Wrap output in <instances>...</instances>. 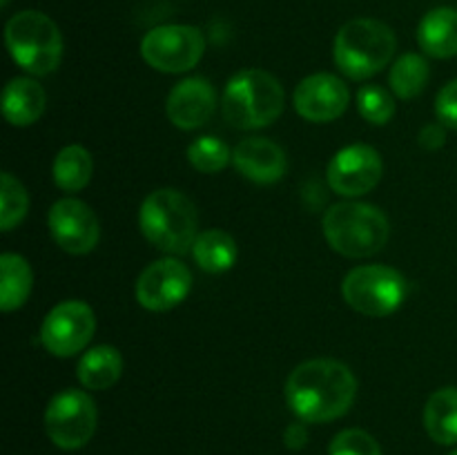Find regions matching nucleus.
Segmentation results:
<instances>
[{
    "label": "nucleus",
    "instance_id": "f257e3e1",
    "mask_svg": "<svg viewBox=\"0 0 457 455\" xmlns=\"http://www.w3.org/2000/svg\"><path fill=\"white\" fill-rule=\"evenodd\" d=\"M357 395V379L337 360L299 364L286 382V400L302 422H333L348 413Z\"/></svg>",
    "mask_w": 457,
    "mask_h": 455
},
{
    "label": "nucleus",
    "instance_id": "f03ea898",
    "mask_svg": "<svg viewBox=\"0 0 457 455\" xmlns=\"http://www.w3.org/2000/svg\"><path fill=\"white\" fill-rule=\"evenodd\" d=\"M138 228L154 248L168 254H187L199 236V214L183 192L163 187L150 192L141 203Z\"/></svg>",
    "mask_w": 457,
    "mask_h": 455
},
{
    "label": "nucleus",
    "instance_id": "7ed1b4c3",
    "mask_svg": "<svg viewBox=\"0 0 457 455\" xmlns=\"http://www.w3.org/2000/svg\"><path fill=\"white\" fill-rule=\"evenodd\" d=\"M397 40L388 25L375 18L348 21L335 36V65L353 80H366L393 61Z\"/></svg>",
    "mask_w": 457,
    "mask_h": 455
},
{
    "label": "nucleus",
    "instance_id": "20e7f679",
    "mask_svg": "<svg viewBox=\"0 0 457 455\" xmlns=\"http://www.w3.org/2000/svg\"><path fill=\"white\" fill-rule=\"evenodd\" d=\"M221 110L232 128H266L284 112V87L268 71L244 70L228 80Z\"/></svg>",
    "mask_w": 457,
    "mask_h": 455
},
{
    "label": "nucleus",
    "instance_id": "39448f33",
    "mask_svg": "<svg viewBox=\"0 0 457 455\" xmlns=\"http://www.w3.org/2000/svg\"><path fill=\"white\" fill-rule=\"evenodd\" d=\"M324 235L335 252L351 259L373 257L386 245L391 226L386 214L370 203L344 201L324 214Z\"/></svg>",
    "mask_w": 457,
    "mask_h": 455
},
{
    "label": "nucleus",
    "instance_id": "423d86ee",
    "mask_svg": "<svg viewBox=\"0 0 457 455\" xmlns=\"http://www.w3.org/2000/svg\"><path fill=\"white\" fill-rule=\"evenodd\" d=\"M4 40L13 62L34 76H47L61 65L62 36L45 13L27 9L9 18Z\"/></svg>",
    "mask_w": 457,
    "mask_h": 455
},
{
    "label": "nucleus",
    "instance_id": "0eeeda50",
    "mask_svg": "<svg viewBox=\"0 0 457 455\" xmlns=\"http://www.w3.org/2000/svg\"><path fill=\"white\" fill-rule=\"evenodd\" d=\"M344 299L353 310L366 317L393 315L409 294V281L388 266H357L342 284Z\"/></svg>",
    "mask_w": 457,
    "mask_h": 455
},
{
    "label": "nucleus",
    "instance_id": "6e6552de",
    "mask_svg": "<svg viewBox=\"0 0 457 455\" xmlns=\"http://www.w3.org/2000/svg\"><path fill=\"white\" fill-rule=\"evenodd\" d=\"M98 413L92 397L79 388H67L52 397L45 410V428L58 449H83L96 431Z\"/></svg>",
    "mask_w": 457,
    "mask_h": 455
},
{
    "label": "nucleus",
    "instance_id": "1a4fd4ad",
    "mask_svg": "<svg viewBox=\"0 0 457 455\" xmlns=\"http://www.w3.org/2000/svg\"><path fill=\"white\" fill-rule=\"evenodd\" d=\"M205 52V38L201 29L192 25L154 27L141 40L143 61L156 71L183 74L196 67Z\"/></svg>",
    "mask_w": 457,
    "mask_h": 455
},
{
    "label": "nucleus",
    "instance_id": "9d476101",
    "mask_svg": "<svg viewBox=\"0 0 457 455\" xmlns=\"http://www.w3.org/2000/svg\"><path fill=\"white\" fill-rule=\"evenodd\" d=\"M94 330H96V317L92 308L79 299H70L47 312L40 326V342L52 355L71 357L87 346L89 339L94 337Z\"/></svg>",
    "mask_w": 457,
    "mask_h": 455
},
{
    "label": "nucleus",
    "instance_id": "9b49d317",
    "mask_svg": "<svg viewBox=\"0 0 457 455\" xmlns=\"http://www.w3.org/2000/svg\"><path fill=\"white\" fill-rule=\"evenodd\" d=\"M192 290V272L177 259L152 261L137 279V302L152 312L179 306Z\"/></svg>",
    "mask_w": 457,
    "mask_h": 455
},
{
    "label": "nucleus",
    "instance_id": "f8f14e48",
    "mask_svg": "<svg viewBox=\"0 0 457 455\" xmlns=\"http://www.w3.org/2000/svg\"><path fill=\"white\" fill-rule=\"evenodd\" d=\"M384 172L382 156L370 145H348L333 156L328 165L330 190L342 196H361L373 190Z\"/></svg>",
    "mask_w": 457,
    "mask_h": 455
},
{
    "label": "nucleus",
    "instance_id": "ddd939ff",
    "mask_svg": "<svg viewBox=\"0 0 457 455\" xmlns=\"http://www.w3.org/2000/svg\"><path fill=\"white\" fill-rule=\"evenodd\" d=\"M54 241L70 254H87L96 248L101 228L94 210L79 199H61L47 214Z\"/></svg>",
    "mask_w": 457,
    "mask_h": 455
},
{
    "label": "nucleus",
    "instance_id": "4468645a",
    "mask_svg": "<svg viewBox=\"0 0 457 455\" xmlns=\"http://www.w3.org/2000/svg\"><path fill=\"white\" fill-rule=\"evenodd\" d=\"M351 92L333 74H312L295 89V110L311 123H330L346 112Z\"/></svg>",
    "mask_w": 457,
    "mask_h": 455
},
{
    "label": "nucleus",
    "instance_id": "2eb2a0df",
    "mask_svg": "<svg viewBox=\"0 0 457 455\" xmlns=\"http://www.w3.org/2000/svg\"><path fill=\"white\" fill-rule=\"evenodd\" d=\"M165 110H168V119L179 129H196L212 119L217 110V92L208 79L192 76L174 85Z\"/></svg>",
    "mask_w": 457,
    "mask_h": 455
},
{
    "label": "nucleus",
    "instance_id": "dca6fc26",
    "mask_svg": "<svg viewBox=\"0 0 457 455\" xmlns=\"http://www.w3.org/2000/svg\"><path fill=\"white\" fill-rule=\"evenodd\" d=\"M232 163L248 181L268 186L286 174V152L275 141L263 136L244 138L232 150Z\"/></svg>",
    "mask_w": 457,
    "mask_h": 455
},
{
    "label": "nucleus",
    "instance_id": "f3484780",
    "mask_svg": "<svg viewBox=\"0 0 457 455\" xmlns=\"http://www.w3.org/2000/svg\"><path fill=\"white\" fill-rule=\"evenodd\" d=\"M45 89L34 79H12L3 92V114L16 128H27L43 116Z\"/></svg>",
    "mask_w": 457,
    "mask_h": 455
},
{
    "label": "nucleus",
    "instance_id": "a211bd4d",
    "mask_svg": "<svg viewBox=\"0 0 457 455\" xmlns=\"http://www.w3.org/2000/svg\"><path fill=\"white\" fill-rule=\"evenodd\" d=\"M418 43L433 58L457 56V9L437 7L422 18Z\"/></svg>",
    "mask_w": 457,
    "mask_h": 455
},
{
    "label": "nucleus",
    "instance_id": "6ab92c4d",
    "mask_svg": "<svg viewBox=\"0 0 457 455\" xmlns=\"http://www.w3.org/2000/svg\"><path fill=\"white\" fill-rule=\"evenodd\" d=\"M123 373V357L114 346H94L80 357L79 382L89 391H107L114 386Z\"/></svg>",
    "mask_w": 457,
    "mask_h": 455
},
{
    "label": "nucleus",
    "instance_id": "aec40b11",
    "mask_svg": "<svg viewBox=\"0 0 457 455\" xmlns=\"http://www.w3.org/2000/svg\"><path fill=\"white\" fill-rule=\"evenodd\" d=\"M424 428L437 444H457V388L433 393L424 406Z\"/></svg>",
    "mask_w": 457,
    "mask_h": 455
},
{
    "label": "nucleus",
    "instance_id": "412c9836",
    "mask_svg": "<svg viewBox=\"0 0 457 455\" xmlns=\"http://www.w3.org/2000/svg\"><path fill=\"white\" fill-rule=\"evenodd\" d=\"M34 285V275L21 254L4 252L0 257V308L12 312L27 302Z\"/></svg>",
    "mask_w": 457,
    "mask_h": 455
},
{
    "label": "nucleus",
    "instance_id": "4be33fe9",
    "mask_svg": "<svg viewBox=\"0 0 457 455\" xmlns=\"http://www.w3.org/2000/svg\"><path fill=\"white\" fill-rule=\"evenodd\" d=\"M196 266L205 272H226L237 261V244L232 235L223 230H205L196 236L195 248H192Z\"/></svg>",
    "mask_w": 457,
    "mask_h": 455
},
{
    "label": "nucleus",
    "instance_id": "5701e85b",
    "mask_svg": "<svg viewBox=\"0 0 457 455\" xmlns=\"http://www.w3.org/2000/svg\"><path fill=\"white\" fill-rule=\"evenodd\" d=\"M92 154L80 145H67L56 154L52 165V177L61 190L79 192L92 178Z\"/></svg>",
    "mask_w": 457,
    "mask_h": 455
},
{
    "label": "nucleus",
    "instance_id": "b1692460",
    "mask_svg": "<svg viewBox=\"0 0 457 455\" xmlns=\"http://www.w3.org/2000/svg\"><path fill=\"white\" fill-rule=\"evenodd\" d=\"M428 74L431 71H428L427 58L420 54H404L393 62L388 83L400 98H415L427 87Z\"/></svg>",
    "mask_w": 457,
    "mask_h": 455
},
{
    "label": "nucleus",
    "instance_id": "393cba45",
    "mask_svg": "<svg viewBox=\"0 0 457 455\" xmlns=\"http://www.w3.org/2000/svg\"><path fill=\"white\" fill-rule=\"evenodd\" d=\"M29 210V196L22 183L13 174L3 172L0 177V228L4 232L13 230L25 219Z\"/></svg>",
    "mask_w": 457,
    "mask_h": 455
},
{
    "label": "nucleus",
    "instance_id": "a878e982",
    "mask_svg": "<svg viewBox=\"0 0 457 455\" xmlns=\"http://www.w3.org/2000/svg\"><path fill=\"white\" fill-rule=\"evenodd\" d=\"M187 161L195 170L204 174L221 172L232 161V152L226 141L217 136H201L187 147Z\"/></svg>",
    "mask_w": 457,
    "mask_h": 455
},
{
    "label": "nucleus",
    "instance_id": "bb28decb",
    "mask_svg": "<svg viewBox=\"0 0 457 455\" xmlns=\"http://www.w3.org/2000/svg\"><path fill=\"white\" fill-rule=\"evenodd\" d=\"M357 110L369 123L386 125L395 114V103L391 94L379 85H364L357 92Z\"/></svg>",
    "mask_w": 457,
    "mask_h": 455
},
{
    "label": "nucleus",
    "instance_id": "cd10ccee",
    "mask_svg": "<svg viewBox=\"0 0 457 455\" xmlns=\"http://www.w3.org/2000/svg\"><path fill=\"white\" fill-rule=\"evenodd\" d=\"M330 455H382V449L375 442L373 435H369L361 428H346L337 433L328 446Z\"/></svg>",
    "mask_w": 457,
    "mask_h": 455
},
{
    "label": "nucleus",
    "instance_id": "c85d7f7f",
    "mask_svg": "<svg viewBox=\"0 0 457 455\" xmlns=\"http://www.w3.org/2000/svg\"><path fill=\"white\" fill-rule=\"evenodd\" d=\"M436 114L442 125L457 129V79L440 89L436 98Z\"/></svg>",
    "mask_w": 457,
    "mask_h": 455
},
{
    "label": "nucleus",
    "instance_id": "c756f323",
    "mask_svg": "<svg viewBox=\"0 0 457 455\" xmlns=\"http://www.w3.org/2000/svg\"><path fill=\"white\" fill-rule=\"evenodd\" d=\"M446 141V134L445 129H442V125H424L422 132H420V145L424 147V150H437V147L445 145Z\"/></svg>",
    "mask_w": 457,
    "mask_h": 455
},
{
    "label": "nucleus",
    "instance_id": "7c9ffc66",
    "mask_svg": "<svg viewBox=\"0 0 457 455\" xmlns=\"http://www.w3.org/2000/svg\"><path fill=\"white\" fill-rule=\"evenodd\" d=\"M284 442H286V446H288V449H293V451H299V449H303V446L308 444V431H306V426H303V424H290L288 428H286V433H284Z\"/></svg>",
    "mask_w": 457,
    "mask_h": 455
},
{
    "label": "nucleus",
    "instance_id": "2f4dec72",
    "mask_svg": "<svg viewBox=\"0 0 457 455\" xmlns=\"http://www.w3.org/2000/svg\"><path fill=\"white\" fill-rule=\"evenodd\" d=\"M0 3H3V7H7V3H9V0H0Z\"/></svg>",
    "mask_w": 457,
    "mask_h": 455
},
{
    "label": "nucleus",
    "instance_id": "473e14b6",
    "mask_svg": "<svg viewBox=\"0 0 457 455\" xmlns=\"http://www.w3.org/2000/svg\"><path fill=\"white\" fill-rule=\"evenodd\" d=\"M451 455H457V451H453V453H451Z\"/></svg>",
    "mask_w": 457,
    "mask_h": 455
}]
</instances>
